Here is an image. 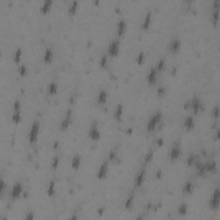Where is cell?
I'll use <instances>...</instances> for the list:
<instances>
[{
	"label": "cell",
	"instance_id": "25",
	"mask_svg": "<svg viewBox=\"0 0 220 220\" xmlns=\"http://www.w3.org/2000/svg\"><path fill=\"white\" fill-rule=\"evenodd\" d=\"M134 200H135V193L132 192L128 196L127 200H126V203H125V209L126 210H132V206H133V204H134Z\"/></svg>",
	"mask_w": 220,
	"mask_h": 220
},
{
	"label": "cell",
	"instance_id": "33",
	"mask_svg": "<svg viewBox=\"0 0 220 220\" xmlns=\"http://www.w3.org/2000/svg\"><path fill=\"white\" fill-rule=\"evenodd\" d=\"M11 120L12 121L16 123V124H19L20 121H22V114H21V111H16L14 112V114L11 116Z\"/></svg>",
	"mask_w": 220,
	"mask_h": 220
},
{
	"label": "cell",
	"instance_id": "35",
	"mask_svg": "<svg viewBox=\"0 0 220 220\" xmlns=\"http://www.w3.org/2000/svg\"><path fill=\"white\" fill-rule=\"evenodd\" d=\"M137 64L139 65V66H141V65H143L144 63H145V53L144 52H140L139 54H138V56H137Z\"/></svg>",
	"mask_w": 220,
	"mask_h": 220
},
{
	"label": "cell",
	"instance_id": "36",
	"mask_svg": "<svg viewBox=\"0 0 220 220\" xmlns=\"http://www.w3.org/2000/svg\"><path fill=\"white\" fill-rule=\"evenodd\" d=\"M59 164H60V157L58 156H55L52 160L51 163V168L52 170H56L59 167Z\"/></svg>",
	"mask_w": 220,
	"mask_h": 220
},
{
	"label": "cell",
	"instance_id": "30",
	"mask_svg": "<svg viewBox=\"0 0 220 220\" xmlns=\"http://www.w3.org/2000/svg\"><path fill=\"white\" fill-rule=\"evenodd\" d=\"M188 211V206L187 203H181L178 206V213L181 216H185Z\"/></svg>",
	"mask_w": 220,
	"mask_h": 220
},
{
	"label": "cell",
	"instance_id": "52",
	"mask_svg": "<svg viewBox=\"0 0 220 220\" xmlns=\"http://www.w3.org/2000/svg\"><path fill=\"white\" fill-rule=\"evenodd\" d=\"M78 217L77 215H74V216H72V217H70V219H78Z\"/></svg>",
	"mask_w": 220,
	"mask_h": 220
},
{
	"label": "cell",
	"instance_id": "29",
	"mask_svg": "<svg viewBox=\"0 0 220 220\" xmlns=\"http://www.w3.org/2000/svg\"><path fill=\"white\" fill-rule=\"evenodd\" d=\"M22 56H23V49L21 48V47H18L16 52H15V54H14V58H13V60H14L15 63L16 64H19L21 60H22Z\"/></svg>",
	"mask_w": 220,
	"mask_h": 220
},
{
	"label": "cell",
	"instance_id": "44",
	"mask_svg": "<svg viewBox=\"0 0 220 220\" xmlns=\"http://www.w3.org/2000/svg\"><path fill=\"white\" fill-rule=\"evenodd\" d=\"M34 218V212L32 211H28L26 213V216H25V219H28V220H32Z\"/></svg>",
	"mask_w": 220,
	"mask_h": 220
},
{
	"label": "cell",
	"instance_id": "50",
	"mask_svg": "<svg viewBox=\"0 0 220 220\" xmlns=\"http://www.w3.org/2000/svg\"><path fill=\"white\" fill-rule=\"evenodd\" d=\"M157 179H161L162 178V171L161 170H157Z\"/></svg>",
	"mask_w": 220,
	"mask_h": 220
},
{
	"label": "cell",
	"instance_id": "5",
	"mask_svg": "<svg viewBox=\"0 0 220 220\" xmlns=\"http://www.w3.org/2000/svg\"><path fill=\"white\" fill-rule=\"evenodd\" d=\"M120 47H121V42L120 40L114 39L113 40L112 42L109 44L108 48V55L111 58L117 57L120 53Z\"/></svg>",
	"mask_w": 220,
	"mask_h": 220
},
{
	"label": "cell",
	"instance_id": "19",
	"mask_svg": "<svg viewBox=\"0 0 220 220\" xmlns=\"http://www.w3.org/2000/svg\"><path fill=\"white\" fill-rule=\"evenodd\" d=\"M206 173H215L218 169V165L215 161H208L204 164Z\"/></svg>",
	"mask_w": 220,
	"mask_h": 220
},
{
	"label": "cell",
	"instance_id": "45",
	"mask_svg": "<svg viewBox=\"0 0 220 220\" xmlns=\"http://www.w3.org/2000/svg\"><path fill=\"white\" fill-rule=\"evenodd\" d=\"M203 164H204V163L202 162L201 160H200V159H197L196 160V162L194 163V164H193V166H194V168L197 169H199L200 167H202L203 166Z\"/></svg>",
	"mask_w": 220,
	"mask_h": 220
},
{
	"label": "cell",
	"instance_id": "38",
	"mask_svg": "<svg viewBox=\"0 0 220 220\" xmlns=\"http://www.w3.org/2000/svg\"><path fill=\"white\" fill-rule=\"evenodd\" d=\"M100 66L103 69L107 68V66H108V56H107V54H103V56L101 58Z\"/></svg>",
	"mask_w": 220,
	"mask_h": 220
},
{
	"label": "cell",
	"instance_id": "3",
	"mask_svg": "<svg viewBox=\"0 0 220 220\" xmlns=\"http://www.w3.org/2000/svg\"><path fill=\"white\" fill-rule=\"evenodd\" d=\"M220 204V189L218 187H216L213 191L212 195L209 200V207L211 210H217L218 209Z\"/></svg>",
	"mask_w": 220,
	"mask_h": 220
},
{
	"label": "cell",
	"instance_id": "7",
	"mask_svg": "<svg viewBox=\"0 0 220 220\" xmlns=\"http://www.w3.org/2000/svg\"><path fill=\"white\" fill-rule=\"evenodd\" d=\"M23 184L21 182H16L14 184V186L12 187L11 189V192H10V196L13 200H16L20 198V196L22 195L23 193Z\"/></svg>",
	"mask_w": 220,
	"mask_h": 220
},
{
	"label": "cell",
	"instance_id": "23",
	"mask_svg": "<svg viewBox=\"0 0 220 220\" xmlns=\"http://www.w3.org/2000/svg\"><path fill=\"white\" fill-rule=\"evenodd\" d=\"M52 0H46L43 2V5L41 7V12L43 15L47 14L52 9Z\"/></svg>",
	"mask_w": 220,
	"mask_h": 220
},
{
	"label": "cell",
	"instance_id": "41",
	"mask_svg": "<svg viewBox=\"0 0 220 220\" xmlns=\"http://www.w3.org/2000/svg\"><path fill=\"white\" fill-rule=\"evenodd\" d=\"M206 174V170L205 169V166H204V164H203V166L200 167L199 169H197V175L199 176V177H203V176H205Z\"/></svg>",
	"mask_w": 220,
	"mask_h": 220
},
{
	"label": "cell",
	"instance_id": "21",
	"mask_svg": "<svg viewBox=\"0 0 220 220\" xmlns=\"http://www.w3.org/2000/svg\"><path fill=\"white\" fill-rule=\"evenodd\" d=\"M193 190H194V184H193L192 182L188 181V182H187L183 185V194H186V195L191 194V193H193Z\"/></svg>",
	"mask_w": 220,
	"mask_h": 220
},
{
	"label": "cell",
	"instance_id": "24",
	"mask_svg": "<svg viewBox=\"0 0 220 220\" xmlns=\"http://www.w3.org/2000/svg\"><path fill=\"white\" fill-rule=\"evenodd\" d=\"M58 89H59V85L55 81H52L47 87V93L50 96H54L58 93Z\"/></svg>",
	"mask_w": 220,
	"mask_h": 220
},
{
	"label": "cell",
	"instance_id": "6",
	"mask_svg": "<svg viewBox=\"0 0 220 220\" xmlns=\"http://www.w3.org/2000/svg\"><path fill=\"white\" fill-rule=\"evenodd\" d=\"M88 137H89V139L93 141H98L101 139V132L99 130L97 122L94 121L90 125L89 132H88Z\"/></svg>",
	"mask_w": 220,
	"mask_h": 220
},
{
	"label": "cell",
	"instance_id": "1",
	"mask_svg": "<svg viewBox=\"0 0 220 220\" xmlns=\"http://www.w3.org/2000/svg\"><path fill=\"white\" fill-rule=\"evenodd\" d=\"M163 119V114L161 111H157L154 113L148 121L147 123V131L148 132H153L155 128L157 127V124H159L161 121Z\"/></svg>",
	"mask_w": 220,
	"mask_h": 220
},
{
	"label": "cell",
	"instance_id": "20",
	"mask_svg": "<svg viewBox=\"0 0 220 220\" xmlns=\"http://www.w3.org/2000/svg\"><path fill=\"white\" fill-rule=\"evenodd\" d=\"M108 101V93L105 89H101L97 96V103L99 105H105Z\"/></svg>",
	"mask_w": 220,
	"mask_h": 220
},
{
	"label": "cell",
	"instance_id": "43",
	"mask_svg": "<svg viewBox=\"0 0 220 220\" xmlns=\"http://www.w3.org/2000/svg\"><path fill=\"white\" fill-rule=\"evenodd\" d=\"M21 108H22V104L21 102L19 100H16L14 103V106H13V109H14V112L16 111H21Z\"/></svg>",
	"mask_w": 220,
	"mask_h": 220
},
{
	"label": "cell",
	"instance_id": "46",
	"mask_svg": "<svg viewBox=\"0 0 220 220\" xmlns=\"http://www.w3.org/2000/svg\"><path fill=\"white\" fill-rule=\"evenodd\" d=\"M7 187V184L5 183V182L4 181V179H1V182H0V187H1V193H5V188Z\"/></svg>",
	"mask_w": 220,
	"mask_h": 220
},
{
	"label": "cell",
	"instance_id": "9",
	"mask_svg": "<svg viewBox=\"0 0 220 220\" xmlns=\"http://www.w3.org/2000/svg\"><path fill=\"white\" fill-rule=\"evenodd\" d=\"M108 161L106 160L104 161L103 164H101L100 168H99L97 174H96V177L98 178L99 180H104L107 177L108 172Z\"/></svg>",
	"mask_w": 220,
	"mask_h": 220
},
{
	"label": "cell",
	"instance_id": "12",
	"mask_svg": "<svg viewBox=\"0 0 220 220\" xmlns=\"http://www.w3.org/2000/svg\"><path fill=\"white\" fill-rule=\"evenodd\" d=\"M151 19H152V12H151V10H148L146 12L145 18L143 20V22H142V24H141L142 30L147 31L150 28V24H151Z\"/></svg>",
	"mask_w": 220,
	"mask_h": 220
},
{
	"label": "cell",
	"instance_id": "34",
	"mask_svg": "<svg viewBox=\"0 0 220 220\" xmlns=\"http://www.w3.org/2000/svg\"><path fill=\"white\" fill-rule=\"evenodd\" d=\"M197 159H198L197 156H195L194 154H190L187 158V165L188 167H191V166H193L194 164Z\"/></svg>",
	"mask_w": 220,
	"mask_h": 220
},
{
	"label": "cell",
	"instance_id": "22",
	"mask_svg": "<svg viewBox=\"0 0 220 220\" xmlns=\"http://www.w3.org/2000/svg\"><path fill=\"white\" fill-rule=\"evenodd\" d=\"M81 162H82V157L79 154L74 155L71 160V168L74 170H78L81 166Z\"/></svg>",
	"mask_w": 220,
	"mask_h": 220
},
{
	"label": "cell",
	"instance_id": "39",
	"mask_svg": "<svg viewBox=\"0 0 220 220\" xmlns=\"http://www.w3.org/2000/svg\"><path fill=\"white\" fill-rule=\"evenodd\" d=\"M116 159H117V150H111L108 153V161L114 162Z\"/></svg>",
	"mask_w": 220,
	"mask_h": 220
},
{
	"label": "cell",
	"instance_id": "26",
	"mask_svg": "<svg viewBox=\"0 0 220 220\" xmlns=\"http://www.w3.org/2000/svg\"><path fill=\"white\" fill-rule=\"evenodd\" d=\"M47 195L49 197H53L56 193V190H55V181L54 180H51L50 182L48 184L47 187Z\"/></svg>",
	"mask_w": 220,
	"mask_h": 220
},
{
	"label": "cell",
	"instance_id": "2",
	"mask_svg": "<svg viewBox=\"0 0 220 220\" xmlns=\"http://www.w3.org/2000/svg\"><path fill=\"white\" fill-rule=\"evenodd\" d=\"M40 127H41V123L39 121H34L32 123L29 135H28V141L31 145H34L37 142L38 136L40 133Z\"/></svg>",
	"mask_w": 220,
	"mask_h": 220
},
{
	"label": "cell",
	"instance_id": "40",
	"mask_svg": "<svg viewBox=\"0 0 220 220\" xmlns=\"http://www.w3.org/2000/svg\"><path fill=\"white\" fill-rule=\"evenodd\" d=\"M211 117L214 119H218L219 117V107L218 105H216L214 108L211 110Z\"/></svg>",
	"mask_w": 220,
	"mask_h": 220
},
{
	"label": "cell",
	"instance_id": "32",
	"mask_svg": "<svg viewBox=\"0 0 220 220\" xmlns=\"http://www.w3.org/2000/svg\"><path fill=\"white\" fill-rule=\"evenodd\" d=\"M153 157H154V150H150L145 156L144 163H145V164H150V162L152 161V159H153Z\"/></svg>",
	"mask_w": 220,
	"mask_h": 220
},
{
	"label": "cell",
	"instance_id": "27",
	"mask_svg": "<svg viewBox=\"0 0 220 220\" xmlns=\"http://www.w3.org/2000/svg\"><path fill=\"white\" fill-rule=\"evenodd\" d=\"M166 67V60L165 59H160L159 60L157 61V66H155L156 70H157V72L160 73L164 70V68Z\"/></svg>",
	"mask_w": 220,
	"mask_h": 220
},
{
	"label": "cell",
	"instance_id": "47",
	"mask_svg": "<svg viewBox=\"0 0 220 220\" xmlns=\"http://www.w3.org/2000/svg\"><path fill=\"white\" fill-rule=\"evenodd\" d=\"M220 7V2L218 0H215L213 2V5H212V10L213 9H219Z\"/></svg>",
	"mask_w": 220,
	"mask_h": 220
},
{
	"label": "cell",
	"instance_id": "13",
	"mask_svg": "<svg viewBox=\"0 0 220 220\" xmlns=\"http://www.w3.org/2000/svg\"><path fill=\"white\" fill-rule=\"evenodd\" d=\"M182 47V41L179 39H174L172 41H170L169 45V50L172 53H177L181 50Z\"/></svg>",
	"mask_w": 220,
	"mask_h": 220
},
{
	"label": "cell",
	"instance_id": "16",
	"mask_svg": "<svg viewBox=\"0 0 220 220\" xmlns=\"http://www.w3.org/2000/svg\"><path fill=\"white\" fill-rule=\"evenodd\" d=\"M123 110H124V106L121 103H119L115 107L114 112V117L116 121H121L122 115H123Z\"/></svg>",
	"mask_w": 220,
	"mask_h": 220
},
{
	"label": "cell",
	"instance_id": "48",
	"mask_svg": "<svg viewBox=\"0 0 220 220\" xmlns=\"http://www.w3.org/2000/svg\"><path fill=\"white\" fill-rule=\"evenodd\" d=\"M164 139H162V138L158 139H157V146H158V147H162V146L164 145Z\"/></svg>",
	"mask_w": 220,
	"mask_h": 220
},
{
	"label": "cell",
	"instance_id": "17",
	"mask_svg": "<svg viewBox=\"0 0 220 220\" xmlns=\"http://www.w3.org/2000/svg\"><path fill=\"white\" fill-rule=\"evenodd\" d=\"M52 60H53V50L52 47H47L43 55V61L45 62V64L49 65L52 63Z\"/></svg>",
	"mask_w": 220,
	"mask_h": 220
},
{
	"label": "cell",
	"instance_id": "10",
	"mask_svg": "<svg viewBox=\"0 0 220 220\" xmlns=\"http://www.w3.org/2000/svg\"><path fill=\"white\" fill-rule=\"evenodd\" d=\"M71 115H72V113H71V109H69L67 111V114L65 116V118L62 120V121L60 122V128L61 131H66L67 130L69 127H70V123H71Z\"/></svg>",
	"mask_w": 220,
	"mask_h": 220
},
{
	"label": "cell",
	"instance_id": "51",
	"mask_svg": "<svg viewBox=\"0 0 220 220\" xmlns=\"http://www.w3.org/2000/svg\"><path fill=\"white\" fill-rule=\"evenodd\" d=\"M216 139H219V129H218L216 131Z\"/></svg>",
	"mask_w": 220,
	"mask_h": 220
},
{
	"label": "cell",
	"instance_id": "4",
	"mask_svg": "<svg viewBox=\"0 0 220 220\" xmlns=\"http://www.w3.org/2000/svg\"><path fill=\"white\" fill-rule=\"evenodd\" d=\"M182 154V147H181V143L179 141H176L174 143L172 148L169 150V159L171 162H175L181 157Z\"/></svg>",
	"mask_w": 220,
	"mask_h": 220
},
{
	"label": "cell",
	"instance_id": "31",
	"mask_svg": "<svg viewBox=\"0 0 220 220\" xmlns=\"http://www.w3.org/2000/svg\"><path fill=\"white\" fill-rule=\"evenodd\" d=\"M218 16H219V9H213L211 12V22L213 23L214 26H217L218 23Z\"/></svg>",
	"mask_w": 220,
	"mask_h": 220
},
{
	"label": "cell",
	"instance_id": "42",
	"mask_svg": "<svg viewBox=\"0 0 220 220\" xmlns=\"http://www.w3.org/2000/svg\"><path fill=\"white\" fill-rule=\"evenodd\" d=\"M157 96L158 97H163L164 96V95L166 94V89L161 86V87H158V89L157 90Z\"/></svg>",
	"mask_w": 220,
	"mask_h": 220
},
{
	"label": "cell",
	"instance_id": "8",
	"mask_svg": "<svg viewBox=\"0 0 220 220\" xmlns=\"http://www.w3.org/2000/svg\"><path fill=\"white\" fill-rule=\"evenodd\" d=\"M189 104H190V109H192L193 113L194 114H198L202 108V103L200 100L198 98L197 96L193 97L191 101H189Z\"/></svg>",
	"mask_w": 220,
	"mask_h": 220
},
{
	"label": "cell",
	"instance_id": "15",
	"mask_svg": "<svg viewBox=\"0 0 220 220\" xmlns=\"http://www.w3.org/2000/svg\"><path fill=\"white\" fill-rule=\"evenodd\" d=\"M127 22L124 19H120L117 23V30H116V33H117L119 37H121L125 34L126 30H127Z\"/></svg>",
	"mask_w": 220,
	"mask_h": 220
},
{
	"label": "cell",
	"instance_id": "49",
	"mask_svg": "<svg viewBox=\"0 0 220 220\" xmlns=\"http://www.w3.org/2000/svg\"><path fill=\"white\" fill-rule=\"evenodd\" d=\"M97 212L99 213V215L102 216L103 214V212H104V208H103V207H100L98 210H97Z\"/></svg>",
	"mask_w": 220,
	"mask_h": 220
},
{
	"label": "cell",
	"instance_id": "28",
	"mask_svg": "<svg viewBox=\"0 0 220 220\" xmlns=\"http://www.w3.org/2000/svg\"><path fill=\"white\" fill-rule=\"evenodd\" d=\"M78 9V1H73L68 8V13L70 16H74L77 13V10Z\"/></svg>",
	"mask_w": 220,
	"mask_h": 220
},
{
	"label": "cell",
	"instance_id": "11",
	"mask_svg": "<svg viewBox=\"0 0 220 220\" xmlns=\"http://www.w3.org/2000/svg\"><path fill=\"white\" fill-rule=\"evenodd\" d=\"M157 76H158V72L156 70L155 67L150 68L147 77H146V80L148 82V84L150 85H155L157 83Z\"/></svg>",
	"mask_w": 220,
	"mask_h": 220
},
{
	"label": "cell",
	"instance_id": "18",
	"mask_svg": "<svg viewBox=\"0 0 220 220\" xmlns=\"http://www.w3.org/2000/svg\"><path fill=\"white\" fill-rule=\"evenodd\" d=\"M195 127V121H194V118L193 117L192 115H189L185 119V121H184V127L187 129V131L190 132L193 130V128Z\"/></svg>",
	"mask_w": 220,
	"mask_h": 220
},
{
	"label": "cell",
	"instance_id": "37",
	"mask_svg": "<svg viewBox=\"0 0 220 220\" xmlns=\"http://www.w3.org/2000/svg\"><path fill=\"white\" fill-rule=\"evenodd\" d=\"M27 72H28V68H27L26 65L23 64V65H21V66H19L18 73L21 77H25V76L27 75Z\"/></svg>",
	"mask_w": 220,
	"mask_h": 220
},
{
	"label": "cell",
	"instance_id": "14",
	"mask_svg": "<svg viewBox=\"0 0 220 220\" xmlns=\"http://www.w3.org/2000/svg\"><path fill=\"white\" fill-rule=\"evenodd\" d=\"M145 174H146V170L145 169H142L139 173L137 174L135 180H134V187H140L142 186V184L145 181Z\"/></svg>",
	"mask_w": 220,
	"mask_h": 220
}]
</instances>
